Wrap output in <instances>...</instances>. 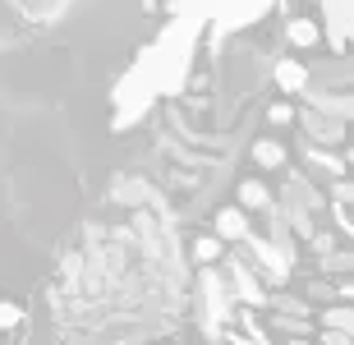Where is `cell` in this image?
Masks as SVG:
<instances>
[{"instance_id":"cell-8","label":"cell","mask_w":354,"mask_h":345,"mask_svg":"<svg viewBox=\"0 0 354 345\" xmlns=\"http://www.w3.org/2000/svg\"><path fill=\"white\" fill-rule=\"evenodd\" d=\"M267 124H272V129L295 124V106H290V102H272V106H267Z\"/></svg>"},{"instance_id":"cell-10","label":"cell","mask_w":354,"mask_h":345,"mask_svg":"<svg viewBox=\"0 0 354 345\" xmlns=\"http://www.w3.org/2000/svg\"><path fill=\"white\" fill-rule=\"evenodd\" d=\"M10 322H19V308H10V304H0V327H10Z\"/></svg>"},{"instance_id":"cell-4","label":"cell","mask_w":354,"mask_h":345,"mask_svg":"<svg viewBox=\"0 0 354 345\" xmlns=\"http://www.w3.org/2000/svg\"><path fill=\"white\" fill-rule=\"evenodd\" d=\"M286 157H290L286 143H276V138H258V143H253V161H258L263 171H281Z\"/></svg>"},{"instance_id":"cell-5","label":"cell","mask_w":354,"mask_h":345,"mask_svg":"<svg viewBox=\"0 0 354 345\" xmlns=\"http://www.w3.org/2000/svg\"><path fill=\"white\" fill-rule=\"evenodd\" d=\"M239 207H244V212H263V207H272V194H267L263 180H239Z\"/></svg>"},{"instance_id":"cell-6","label":"cell","mask_w":354,"mask_h":345,"mask_svg":"<svg viewBox=\"0 0 354 345\" xmlns=\"http://www.w3.org/2000/svg\"><path fill=\"white\" fill-rule=\"evenodd\" d=\"M276 83L286 88V93H299L304 83H308V69L299 60H276Z\"/></svg>"},{"instance_id":"cell-1","label":"cell","mask_w":354,"mask_h":345,"mask_svg":"<svg viewBox=\"0 0 354 345\" xmlns=\"http://www.w3.org/2000/svg\"><path fill=\"white\" fill-rule=\"evenodd\" d=\"M327 10V37H331V51L341 55L350 46V0H322Z\"/></svg>"},{"instance_id":"cell-14","label":"cell","mask_w":354,"mask_h":345,"mask_svg":"<svg viewBox=\"0 0 354 345\" xmlns=\"http://www.w3.org/2000/svg\"><path fill=\"white\" fill-rule=\"evenodd\" d=\"M317 5H322V0H317Z\"/></svg>"},{"instance_id":"cell-11","label":"cell","mask_w":354,"mask_h":345,"mask_svg":"<svg viewBox=\"0 0 354 345\" xmlns=\"http://www.w3.org/2000/svg\"><path fill=\"white\" fill-rule=\"evenodd\" d=\"M322 341H327V345H350V341H345V332H336V327H327V332H322Z\"/></svg>"},{"instance_id":"cell-2","label":"cell","mask_w":354,"mask_h":345,"mask_svg":"<svg viewBox=\"0 0 354 345\" xmlns=\"http://www.w3.org/2000/svg\"><path fill=\"white\" fill-rule=\"evenodd\" d=\"M286 41H290V46H299V51H308V46L322 41V24H313V19H290V24H286Z\"/></svg>"},{"instance_id":"cell-9","label":"cell","mask_w":354,"mask_h":345,"mask_svg":"<svg viewBox=\"0 0 354 345\" xmlns=\"http://www.w3.org/2000/svg\"><path fill=\"white\" fill-rule=\"evenodd\" d=\"M350 308H331V313H327V327H336V332H345V327H350Z\"/></svg>"},{"instance_id":"cell-12","label":"cell","mask_w":354,"mask_h":345,"mask_svg":"<svg viewBox=\"0 0 354 345\" xmlns=\"http://www.w3.org/2000/svg\"><path fill=\"white\" fill-rule=\"evenodd\" d=\"M281 308H290V313H308V304H299V299H276Z\"/></svg>"},{"instance_id":"cell-3","label":"cell","mask_w":354,"mask_h":345,"mask_svg":"<svg viewBox=\"0 0 354 345\" xmlns=\"http://www.w3.org/2000/svg\"><path fill=\"white\" fill-rule=\"evenodd\" d=\"M216 235L221 239H249V216H244V207H221V212H216Z\"/></svg>"},{"instance_id":"cell-13","label":"cell","mask_w":354,"mask_h":345,"mask_svg":"<svg viewBox=\"0 0 354 345\" xmlns=\"http://www.w3.org/2000/svg\"><path fill=\"white\" fill-rule=\"evenodd\" d=\"M295 345H308V341H295Z\"/></svg>"},{"instance_id":"cell-7","label":"cell","mask_w":354,"mask_h":345,"mask_svg":"<svg viewBox=\"0 0 354 345\" xmlns=\"http://www.w3.org/2000/svg\"><path fill=\"white\" fill-rule=\"evenodd\" d=\"M221 249H225V244H221V235H216V239H203V235H198L194 239V258H198V263H216V258H221Z\"/></svg>"}]
</instances>
